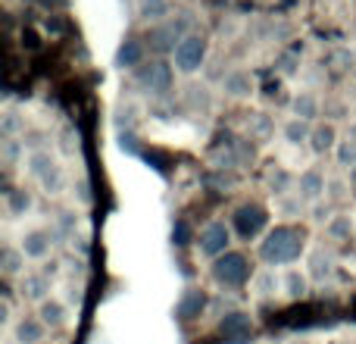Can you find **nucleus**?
I'll return each mask as SVG.
<instances>
[{
	"label": "nucleus",
	"mask_w": 356,
	"mask_h": 344,
	"mask_svg": "<svg viewBox=\"0 0 356 344\" xmlns=\"http://www.w3.org/2000/svg\"><path fill=\"white\" fill-rule=\"evenodd\" d=\"M282 288H284V295L288 297L300 301V297L309 295V276L307 272H300V269H288L284 272V279H282Z\"/></svg>",
	"instance_id": "24"
},
{
	"label": "nucleus",
	"mask_w": 356,
	"mask_h": 344,
	"mask_svg": "<svg viewBox=\"0 0 356 344\" xmlns=\"http://www.w3.org/2000/svg\"><path fill=\"white\" fill-rule=\"evenodd\" d=\"M138 138L135 135H131V132H125V135H119V148H122V150H129V154H138Z\"/></svg>",
	"instance_id": "43"
},
{
	"label": "nucleus",
	"mask_w": 356,
	"mask_h": 344,
	"mask_svg": "<svg viewBox=\"0 0 356 344\" xmlns=\"http://www.w3.org/2000/svg\"><path fill=\"white\" fill-rule=\"evenodd\" d=\"M266 226H269V210H266L263 203L247 201V203H241V207H234V213H232V228H234V232H238L244 241H250V238H257V235H263Z\"/></svg>",
	"instance_id": "6"
},
{
	"label": "nucleus",
	"mask_w": 356,
	"mask_h": 344,
	"mask_svg": "<svg viewBox=\"0 0 356 344\" xmlns=\"http://www.w3.org/2000/svg\"><path fill=\"white\" fill-rule=\"evenodd\" d=\"M303 203L307 201H300V194H294V201H288V194H284V197H278L275 207H278V213L282 216H297L303 210Z\"/></svg>",
	"instance_id": "38"
},
{
	"label": "nucleus",
	"mask_w": 356,
	"mask_h": 344,
	"mask_svg": "<svg viewBox=\"0 0 356 344\" xmlns=\"http://www.w3.org/2000/svg\"><path fill=\"white\" fill-rule=\"evenodd\" d=\"M282 135L288 144H294V148H300V144H309V138H313V123H303V119L291 116L288 123L282 125Z\"/></svg>",
	"instance_id": "19"
},
{
	"label": "nucleus",
	"mask_w": 356,
	"mask_h": 344,
	"mask_svg": "<svg viewBox=\"0 0 356 344\" xmlns=\"http://www.w3.org/2000/svg\"><path fill=\"white\" fill-rule=\"evenodd\" d=\"M191 35V16L188 13H178V16H169L166 22L154 25L147 35V44L156 56H166V54H175V47Z\"/></svg>",
	"instance_id": "4"
},
{
	"label": "nucleus",
	"mask_w": 356,
	"mask_h": 344,
	"mask_svg": "<svg viewBox=\"0 0 356 344\" xmlns=\"http://www.w3.org/2000/svg\"><path fill=\"white\" fill-rule=\"evenodd\" d=\"M138 16L144 19V22H166L169 19V0H138Z\"/></svg>",
	"instance_id": "26"
},
{
	"label": "nucleus",
	"mask_w": 356,
	"mask_h": 344,
	"mask_svg": "<svg viewBox=\"0 0 356 344\" xmlns=\"http://www.w3.org/2000/svg\"><path fill=\"white\" fill-rule=\"evenodd\" d=\"M341 344H356V341H341Z\"/></svg>",
	"instance_id": "50"
},
{
	"label": "nucleus",
	"mask_w": 356,
	"mask_h": 344,
	"mask_svg": "<svg viewBox=\"0 0 356 344\" xmlns=\"http://www.w3.org/2000/svg\"><path fill=\"white\" fill-rule=\"evenodd\" d=\"M332 66L338 69V72H353L356 69V54L350 47H338L332 54Z\"/></svg>",
	"instance_id": "32"
},
{
	"label": "nucleus",
	"mask_w": 356,
	"mask_h": 344,
	"mask_svg": "<svg viewBox=\"0 0 356 344\" xmlns=\"http://www.w3.org/2000/svg\"><path fill=\"white\" fill-rule=\"evenodd\" d=\"M332 272H334V257L325 253V247H316V251L309 253V276H313L316 282H325V279H332Z\"/></svg>",
	"instance_id": "22"
},
{
	"label": "nucleus",
	"mask_w": 356,
	"mask_h": 344,
	"mask_svg": "<svg viewBox=\"0 0 356 344\" xmlns=\"http://www.w3.org/2000/svg\"><path fill=\"white\" fill-rule=\"evenodd\" d=\"M41 272H44V276H47V279H56V276H60V263H56V260H54V263H47Z\"/></svg>",
	"instance_id": "46"
},
{
	"label": "nucleus",
	"mask_w": 356,
	"mask_h": 344,
	"mask_svg": "<svg viewBox=\"0 0 356 344\" xmlns=\"http://www.w3.org/2000/svg\"><path fill=\"white\" fill-rule=\"evenodd\" d=\"M188 100H191V104H194V107H200V110H209V104H213V97H209V88H188Z\"/></svg>",
	"instance_id": "39"
},
{
	"label": "nucleus",
	"mask_w": 356,
	"mask_h": 344,
	"mask_svg": "<svg viewBox=\"0 0 356 344\" xmlns=\"http://www.w3.org/2000/svg\"><path fill=\"white\" fill-rule=\"evenodd\" d=\"M75 191H79V201H81V203H91V185H88L85 178L75 185Z\"/></svg>",
	"instance_id": "44"
},
{
	"label": "nucleus",
	"mask_w": 356,
	"mask_h": 344,
	"mask_svg": "<svg viewBox=\"0 0 356 344\" xmlns=\"http://www.w3.org/2000/svg\"><path fill=\"white\" fill-rule=\"evenodd\" d=\"M288 344H313V341H303V338H294V341H288Z\"/></svg>",
	"instance_id": "49"
},
{
	"label": "nucleus",
	"mask_w": 356,
	"mask_h": 344,
	"mask_svg": "<svg viewBox=\"0 0 356 344\" xmlns=\"http://www.w3.org/2000/svg\"><path fill=\"white\" fill-rule=\"evenodd\" d=\"M228 247H232V228L219 219L209 222V226L200 232V238H197V251H200V257H207V260H219L222 253H228Z\"/></svg>",
	"instance_id": "7"
},
{
	"label": "nucleus",
	"mask_w": 356,
	"mask_h": 344,
	"mask_svg": "<svg viewBox=\"0 0 356 344\" xmlns=\"http://www.w3.org/2000/svg\"><path fill=\"white\" fill-rule=\"evenodd\" d=\"M325 235L332 241H347L353 235V216L350 213H334L332 219L325 222Z\"/></svg>",
	"instance_id": "27"
},
{
	"label": "nucleus",
	"mask_w": 356,
	"mask_h": 344,
	"mask_svg": "<svg viewBox=\"0 0 356 344\" xmlns=\"http://www.w3.org/2000/svg\"><path fill=\"white\" fill-rule=\"evenodd\" d=\"M66 185H69V178H66V166H63V163H56V166L41 178V188L47 191V197L63 194V191H66Z\"/></svg>",
	"instance_id": "28"
},
{
	"label": "nucleus",
	"mask_w": 356,
	"mask_h": 344,
	"mask_svg": "<svg viewBox=\"0 0 356 344\" xmlns=\"http://www.w3.org/2000/svg\"><path fill=\"white\" fill-rule=\"evenodd\" d=\"M47 335V326L41 322V316H22L13 326V341L16 344H41Z\"/></svg>",
	"instance_id": "15"
},
{
	"label": "nucleus",
	"mask_w": 356,
	"mask_h": 344,
	"mask_svg": "<svg viewBox=\"0 0 356 344\" xmlns=\"http://www.w3.org/2000/svg\"><path fill=\"white\" fill-rule=\"evenodd\" d=\"M334 160H338V166L347 169V172L356 166V141H353L350 135H344L338 141V148H334Z\"/></svg>",
	"instance_id": "30"
},
{
	"label": "nucleus",
	"mask_w": 356,
	"mask_h": 344,
	"mask_svg": "<svg viewBox=\"0 0 356 344\" xmlns=\"http://www.w3.org/2000/svg\"><path fill=\"white\" fill-rule=\"evenodd\" d=\"M194 241V232H191V222L188 219H175L172 222V244L175 247H184Z\"/></svg>",
	"instance_id": "33"
},
{
	"label": "nucleus",
	"mask_w": 356,
	"mask_h": 344,
	"mask_svg": "<svg viewBox=\"0 0 356 344\" xmlns=\"http://www.w3.org/2000/svg\"><path fill=\"white\" fill-rule=\"evenodd\" d=\"M0 132H3V138H22L25 132V119H22V113L19 110H6L3 113V119H0Z\"/></svg>",
	"instance_id": "29"
},
{
	"label": "nucleus",
	"mask_w": 356,
	"mask_h": 344,
	"mask_svg": "<svg viewBox=\"0 0 356 344\" xmlns=\"http://www.w3.org/2000/svg\"><path fill=\"white\" fill-rule=\"evenodd\" d=\"M328 191V178L322 175L319 169H307L300 172V178H297V194H300V201L307 203H319L322 197H325Z\"/></svg>",
	"instance_id": "11"
},
{
	"label": "nucleus",
	"mask_w": 356,
	"mask_h": 344,
	"mask_svg": "<svg viewBox=\"0 0 356 344\" xmlns=\"http://www.w3.org/2000/svg\"><path fill=\"white\" fill-rule=\"evenodd\" d=\"M31 203H35V197H31L29 188H10L6 191V213H10L13 219H19V216L29 213Z\"/></svg>",
	"instance_id": "23"
},
{
	"label": "nucleus",
	"mask_w": 356,
	"mask_h": 344,
	"mask_svg": "<svg viewBox=\"0 0 356 344\" xmlns=\"http://www.w3.org/2000/svg\"><path fill=\"white\" fill-rule=\"evenodd\" d=\"M0 154H3V163H6V166L13 169L19 157L25 154V144L19 141V138H3V141H0Z\"/></svg>",
	"instance_id": "31"
},
{
	"label": "nucleus",
	"mask_w": 356,
	"mask_h": 344,
	"mask_svg": "<svg viewBox=\"0 0 356 344\" xmlns=\"http://www.w3.org/2000/svg\"><path fill=\"white\" fill-rule=\"evenodd\" d=\"M50 282H54V279H47L44 272H25V276L19 279V295H22V301L44 304L50 297Z\"/></svg>",
	"instance_id": "13"
},
{
	"label": "nucleus",
	"mask_w": 356,
	"mask_h": 344,
	"mask_svg": "<svg viewBox=\"0 0 356 344\" xmlns=\"http://www.w3.org/2000/svg\"><path fill=\"white\" fill-rule=\"evenodd\" d=\"M307 253V232L297 226H275L259 241V260L266 266H288Z\"/></svg>",
	"instance_id": "1"
},
{
	"label": "nucleus",
	"mask_w": 356,
	"mask_h": 344,
	"mask_svg": "<svg viewBox=\"0 0 356 344\" xmlns=\"http://www.w3.org/2000/svg\"><path fill=\"white\" fill-rule=\"evenodd\" d=\"M278 69H282L284 75H294L297 72V54H284L282 60H278Z\"/></svg>",
	"instance_id": "42"
},
{
	"label": "nucleus",
	"mask_w": 356,
	"mask_h": 344,
	"mask_svg": "<svg viewBox=\"0 0 356 344\" xmlns=\"http://www.w3.org/2000/svg\"><path fill=\"white\" fill-rule=\"evenodd\" d=\"M319 113H322V100L316 97L313 91H297L294 97H291V116H297V119H303V123H313L316 125Z\"/></svg>",
	"instance_id": "16"
},
{
	"label": "nucleus",
	"mask_w": 356,
	"mask_h": 344,
	"mask_svg": "<svg viewBox=\"0 0 356 344\" xmlns=\"http://www.w3.org/2000/svg\"><path fill=\"white\" fill-rule=\"evenodd\" d=\"M219 335L225 344H247L253 335V320L244 310H225L219 320Z\"/></svg>",
	"instance_id": "8"
},
{
	"label": "nucleus",
	"mask_w": 356,
	"mask_h": 344,
	"mask_svg": "<svg viewBox=\"0 0 356 344\" xmlns=\"http://www.w3.org/2000/svg\"><path fill=\"white\" fill-rule=\"evenodd\" d=\"M41 344H50V341H41Z\"/></svg>",
	"instance_id": "51"
},
{
	"label": "nucleus",
	"mask_w": 356,
	"mask_h": 344,
	"mask_svg": "<svg viewBox=\"0 0 356 344\" xmlns=\"http://www.w3.org/2000/svg\"><path fill=\"white\" fill-rule=\"evenodd\" d=\"M22 253L29 260H47L50 251H54V235L44 232V228H31V232L22 235Z\"/></svg>",
	"instance_id": "14"
},
{
	"label": "nucleus",
	"mask_w": 356,
	"mask_h": 344,
	"mask_svg": "<svg viewBox=\"0 0 356 344\" xmlns=\"http://www.w3.org/2000/svg\"><path fill=\"white\" fill-rule=\"evenodd\" d=\"M257 288H259V295H275V288H278V276L275 272H263V276L257 279Z\"/></svg>",
	"instance_id": "41"
},
{
	"label": "nucleus",
	"mask_w": 356,
	"mask_h": 344,
	"mask_svg": "<svg viewBox=\"0 0 356 344\" xmlns=\"http://www.w3.org/2000/svg\"><path fill=\"white\" fill-rule=\"evenodd\" d=\"M47 141H50V138L44 135V132H25V135H22V144H25V150H29V154H38V150H50Z\"/></svg>",
	"instance_id": "34"
},
{
	"label": "nucleus",
	"mask_w": 356,
	"mask_h": 344,
	"mask_svg": "<svg viewBox=\"0 0 356 344\" xmlns=\"http://www.w3.org/2000/svg\"><path fill=\"white\" fill-rule=\"evenodd\" d=\"M207 54H209V41L203 35H197V31H191V35L184 38L181 44H178L175 54H172L175 72H181V75L200 72L203 63H207Z\"/></svg>",
	"instance_id": "5"
},
{
	"label": "nucleus",
	"mask_w": 356,
	"mask_h": 344,
	"mask_svg": "<svg viewBox=\"0 0 356 344\" xmlns=\"http://www.w3.org/2000/svg\"><path fill=\"white\" fill-rule=\"evenodd\" d=\"M75 226H79V213H72V210H63V213H56V228H54V232L72 235Z\"/></svg>",
	"instance_id": "37"
},
{
	"label": "nucleus",
	"mask_w": 356,
	"mask_h": 344,
	"mask_svg": "<svg viewBox=\"0 0 356 344\" xmlns=\"http://www.w3.org/2000/svg\"><path fill=\"white\" fill-rule=\"evenodd\" d=\"M209 276H213V282L219 285V288H244L247 282H250L253 276V263L247 253L241 251H228L222 253L219 260H213V266H209Z\"/></svg>",
	"instance_id": "2"
},
{
	"label": "nucleus",
	"mask_w": 356,
	"mask_h": 344,
	"mask_svg": "<svg viewBox=\"0 0 356 344\" xmlns=\"http://www.w3.org/2000/svg\"><path fill=\"white\" fill-rule=\"evenodd\" d=\"M75 148H79V135L72 138V125H63V132H60V150L66 157H72Z\"/></svg>",
	"instance_id": "40"
},
{
	"label": "nucleus",
	"mask_w": 356,
	"mask_h": 344,
	"mask_svg": "<svg viewBox=\"0 0 356 344\" xmlns=\"http://www.w3.org/2000/svg\"><path fill=\"white\" fill-rule=\"evenodd\" d=\"M56 163H60V160H56L50 150H38V154H29V160H25V172H29L31 178H38V182H41V178L56 166Z\"/></svg>",
	"instance_id": "25"
},
{
	"label": "nucleus",
	"mask_w": 356,
	"mask_h": 344,
	"mask_svg": "<svg viewBox=\"0 0 356 344\" xmlns=\"http://www.w3.org/2000/svg\"><path fill=\"white\" fill-rule=\"evenodd\" d=\"M135 81L150 97H166L175 85V66L166 56H154V60H147L141 69H135Z\"/></svg>",
	"instance_id": "3"
},
{
	"label": "nucleus",
	"mask_w": 356,
	"mask_h": 344,
	"mask_svg": "<svg viewBox=\"0 0 356 344\" xmlns=\"http://www.w3.org/2000/svg\"><path fill=\"white\" fill-rule=\"evenodd\" d=\"M247 129H250V138H266L269 135V116L266 113H253Z\"/></svg>",
	"instance_id": "36"
},
{
	"label": "nucleus",
	"mask_w": 356,
	"mask_h": 344,
	"mask_svg": "<svg viewBox=\"0 0 356 344\" xmlns=\"http://www.w3.org/2000/svg\"><path fill=\"white\" fill-rule=\"evenodd\" d=\"M66 301H69V304H79V301H81V288H79L75 282L66 285Z\"/></svg>",
	"instance_id": "45"
},
{
	"label": "nucleus",
	"mask_w": 356,
	"mask_h": 344,
	"mask_svg": "<svg viewBox=\"0 0 356 344\" xmlns=\"http://www.w3.org/2000/svg\"><path fill=\"white\" fill-rule=\"evenodd\" d=\"M222 94L228 100H247L253 94V75L247 69H232L222 75Z\"/></svg>",
	"instance_id": "10"
},
{
	"label": "nucleus",
	"mask_w": 356,
	"mask_h": 344,
	"mask_svg": "<svg viewBox=\"0 0 356 344\" xmlns=\"http://www.w3.org/2000/svg\"><path fill=\"white\" fill-rule=\"evenodd\" d=\"M25 253L22 247H3V257H0V269L6 279H22L25 276Z\"/></svg>",
	"instance_id": "21"
},
{
	"label": "nucleus",
	"mask_w": 356,
	"mask_h": 344,
	"mask_svg": "<svg viewBox=\"0 0 356 344\" xmlns=\"http://www.w3.org/2000/svg\"><path fill=\"white\" fill-rule=\"evenodd\" d=\"M294 185H297L294 172H288L284 166H272L269 172H266V188H269L275 197H284L291 188H294Z\"/></svg>",
	"instance_id": "20"
},
{
	"label": "nucleus",
	"mask_w": 356,
	"mask_h": 344,
	"mask_svg": "<svg viewBox=\"0 0 356 344\" xmlns=\"http://www.w3.org/2000/svg\"><path fill=\"white\" fill-rule=\"evenodd\" d=\"M347 182H350V188H356V166H353L350 172H347Z\"/></svg>",
	"instance_id": "47"
},
{
	"label": "nucleus",
	"mask_w": 356,
	"mask_h": 344,
	"mask_svg": "<svg viewBox=\"0 0 356 344\" xmlns=\"http://www.w3.org/2000/svg\"><path fill=\"white\" fill-rule=\"evenodd\" d=\"M38 316H41V322L54 332V329H63L69 320V310L63 301H56V297H47L44 304H38Z\"/></svg>",
	"instance_id": "18"
},
{
	"label": "nucleus",
	"mask_w": 356,
	"mask_h": 344,
	"mask_svg": "<svg viewBox=\"0 0 356 344\" xmlns=\"http://www.w3.org/2000/svg\"><path fill=\"white\" fill-rule=\"evenodd\" d=\"M144 54H147V44H144L141 38L129 35L116 50V69H141L144 63H147Z\"/></svg>",
	"instance_id": "12"
},
{
	"label": "nucleus",
	"mask_w": 356,
	"mask_h": 344,
	"mask_svg": "<svg viewBox=\"0 0 356 344\" xmlns=\"http://www.w3.org/2000/svg\"><path fill=\"white\" fill-rule=\"evenodd\" d=\"M347 135H350V138H353V141H356V119H353V123H350V125H347Z\"/></svg>",
	"instance_id": "48"
},
{
	"label": "nucleus",
	"mask_w": 356,
	"mask_h": 344,
	"mask_svg": "<svg viewBox=\"0 0 356 344\" xmlns=\"http://www.w3.org/2000/svg\"><path fill=\"white\" fill-rule=\"evenodd\" d=\"M347 191H350V182H347V178H328V191H325V197H328L332 203L344 201Z\"/></svg>",
	"instance_id": "35"
},
{
	"label": "nucleus",
	"mask_w": 356,
	"mask_h": 344,
	"mask_svg": "<svg viewBox=\"0 0 356 344\" xmlns=\"http://www.w3.org/2000/svg\"><path fill=\"white\" fill-rule=\"evenodd\" d=\"M207 307H209L207 291L203 288H184L181 297H178V304H175V316L181 322H194L207 313Z\"/></svg>",
	"instance_id": "9"
},
{
	"label": "nucleus",
	"mask_w": 356,
	"mask_h": 344,
	"mask_svg": "<svg viewBox=\"0 0 356 344\" xmlns=\"http://www.w3.org/2000/svg\"><path fill=\"white\" fill-rule=\"evenodd\" d=\"M338 129H334L332 123H316L313 125V138H309V150H313L316 157H325L332 154L334 148H338Z\"/></svg>",
	"instance_id": "17"
}]
</instances>
